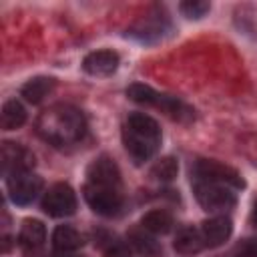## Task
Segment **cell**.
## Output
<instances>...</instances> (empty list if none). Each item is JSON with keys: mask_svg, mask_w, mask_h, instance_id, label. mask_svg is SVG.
Segmentation results:
<instances>
[{"mask_svg": "<svg viewBox=\"0 0 257 257\" xmlns=\"http://www.w3.org/2000/svg\"><path fill=\"white\" fill-rule=\"evenodd\" d=\"M84 114L70 104H52L44 108L36 118V133L42 141L54 147L74 145L84 137Z\"/></svg>", "mask_w": 257, "mask_h": 257, "instance_id": "obj_1", "label": "cell"}, {"mask_svg": "<svg viewBox=\"0 0 257 257\" xmlns=\"http://www.w3.org/2000/svg\"><path fill=\"white\" fill-rule=\"evenodd\" d=\"M0 163H2V175L8 179L12 175L32 171L34 155L26 147H22L18 143L4 141L2 143V151H0Z\"/></svg>", "mask_w": 257, "mask_h": 257, "instance_id": "obj_8", "label": "cell"}, {"mask_svg": "<svg viewBox=\"0 0 257 257\" xmlns=\"http://www.w3.org/2000/svg\"><path fill=\"white\" fill-rule=\"evenodd\" d=\"M82 68L90 76H110L118 68V54L114 50H94L84 56Z\"/></svg>", "mask_w": 257, "mask_h": 257, "instance_id": "obj_12", "label": "cell"}, {"mask_svg": "<svg viewBox=\"0 0 257 257\" xmlns=\"http://www.w3.org/2000/svg\"><path fill=\"white\" fill-rule=\"evenodd\" d=\"M42 211L50 217H68L76 211V193L66 183L52 185L42 197Z\"/></svg>", "mask_w": 257, "mask_h": 257, "instance_id": "obj_7", "label": "cell"}, {"mask_svg": "<svg viewBox=\"0 0 257 257\" xmlns=\"http://www.w3.org/2000/svg\"><path fill=\"white\" fill-rule=\"evenodd\" d=\"M193 175H195V181L221 183V185H227V187H233V189L243 187V179L233 167L211 161V159H199L193 167Z\"/></svg>", "mask_w": 257, "mask_h": 257, "instance_id": "obj_6", "label": "cell"}, {"mask_svg": "<svg viewBox=\"0 0 257 257\" xmlns=\"http://www.w3.org/2000/svg\"><path fill=\"white\" fill-rule=\"evenodd\" d=\"M173 247L177 253L181 255H195L199 253L203 247H205V241H203V235H201V229L197 227H181L175 235V241H173Z\"/></svg>", "mask_w": 257, "mask_h": 257, "instance_id": "obj_15", "label": "cell"}, {"mask_svg": "<svg viewBox=\"0 0 257 257\" xmlns=\"http://www.w3.org/2000/svg\"><path fill=\"white\" fill-rule=\"evenodd\" d=\"M122 143L135 163L149 161L159 151V145H161L159 122L145 112L128 114L122 128Z\"/></svg>", "mask_w": 257, "mask_h": 257, "instance_id": "obj_2", "label": "cell"}, {"mask_svg": "<svg viewBox=\"0 0 257 257\" xmlns=\"http://www.w3.org/2000/svg\"><path fill=\"white\" fill-rule=\"evenodd\" d=\"M126 94H128L131 100H135L139 104H145V106L159 108L165 114H169L171 118H177V120H191L193 118V108H189L183 100H179L175 96H169V94H163V92H157L149 84L133 82L126 88Z\"/></svg>", "mask_w": 257, "mask_h": 257, "instance_id": "obj_3", "label": "cell"}, {"mask_svg": "<svg viewBox=\"0 0 257 257\" xmlns=\"http://www.w3.org/2000/svg\"><path fill=\"white\" fill-rule=\"evenodd\" d=\"M181 12H183V16H187V18H203L207 12H209V2H201V0H187V2H183L181 6Z\"/></svg>", "mask_w": 257, "mask_h": 257, "instance_id": "obj_22", "label": "cell"}, {"mask_svg": "<svg viewBox=\"0 0 257 257\" xmlns=\"http://www.w3.org/2000/svg\"><path fill=\"white\" fill-rule=\"evenodd\" d=\"M251 223L257 227V199H255V203H253V211H251Z\"/></svg>", "mask_w": 257, "mask_h": 257, "instance_id": "obj_25", "label": "cell"}, {"mask_svg": "<svg viewBox=\"0 0 257 257\" xmlns=\"http://www.w3.org/2000/svg\"><path fill=\"white\" fill-rule=\"evenodd\" d=\"M141 227L145 231H149V233L165 235V233H169L173 229V217H171V213H167L163 209H153V211L143 215Z\"/></svg>", "mask_w": 257, "mask_h": 257, "instance_id": "obj_19", "label": "cell"}, {"mask_svg": "<svg viewBox=\"0 0 257 257\" xmlns=\"http://www.w3.org/2000/svg\"><path fill=\"white\" fill-rule=\"evenodd\" d=\"M233 257H257V237L245 239L233 251Z\"/></svg>", "mask_w": 257, "mask_h": 257, "instance_id": "obj_23", "label": "cell"}, {"mask_svg": "<svg viewBox=\"0 0 257 257\" xmlns=\"http://www.w3.org/2000/svg\"><path fill=\"white\" fill-rule=\"evenodd\" d=\"M84 201L88 207L104 217L116 215L122 209V193L118 187H106V185H94L86 183L84 185Z\"/></svg>", "mask_w": 257, "mask_h": 257, "instance_id": "obj_5", "label": "cell"}, {"mask_svg": "<svg viewBox=\"0 0 257 257\" xmlns=\"http://www.w3.org/2000/svg\"><path fill=\"white\" fill-rule=\"evenodd\" d=\"M195 197L199 205L209 213H225L235 205L233 187H227L221 183L195 181Z\"/></svg>", "mask_w": 257, "mask_h": 257, "instance_id": "obj_4", "label": "cell"}, {"mask_svg": "<svg viewBox=\"0 0 257 257\" xmlns=\"http://www.w3.org/2000/svg\"><path fill=\"white\" fill-rule=\"evenodd\" d=\"M86 183H94V185H106V187H118L120 189V171L116 167V163L102 155L98 159H94L88 165L86 171Z\"/></svg>", "mask_w": 257, "mask_h": 257, "instance_id": "obj_10", "label": "cell"}, {"mask_svg": "<svg viewBox=\"0 0 257 257\" xmlns=\"http://www.w3.org/2000/svg\"><path fill=\"white\" fill-rule=\"evenodd\" d=\"M169 28V20L167 16L161 14H149L145 18H141L139 22H135V26L128 30V36L143 40V42H153L159 40Z\"/></svg>", "mask_w": 257, "mask_h": 257, "instance_id": "obj_11", "label": "cell"}, {"mask_svg": "<svg viewBox=\"0 0 257 257\" xmlns=\"http://www.w3.org/2000/svg\"><path fill=\"white\" fill-rule=\"evenodd\" d=\"M46 241V227L38 219H24L20 233H18V243L24 251H36L44 245Z\"/></svg>", "mask_w": 257, "mask_h": 257, "instance_id": "obj_14", "label": "cell"}, {"mask_svg": "<svg viewBox=\"0 0 257 257\" xmlns=\"http://www.w3.org/2000/svg\"><path fill=\"white\" fill-rule=\"evenodd\" d=\"M54 88V78L50 76H36V78H30L22 88H20V94L32 102V104H38L44 96H48Z\"/></svg>", "mask_w": 257, "mask_h": 257, "instance_id": "obj_18", "label": "cell"}, {"mask_svg": "<svg viewBox=\"0 0 257 257\" xmlns=\"http://www.w3.org/2000/svg\"><path fill=\"white\" fill-rule=\"evenodd\" d=\"M106 257H131V247L120 245V243H112L106 249Z\"/></svg>", "mask_w": 257, "mask_h": 257, "instance_id": "obj_24", "label": "cell"}, {"mask_svg": "<svg viewBox=\"0 0 257 257\" xmlns=\"http://www.w3.org/2000/svg\"><path fill=\"white\" fill-rule=\"evenodd\" d=\"M6 181H8V195L16 205H30L42 193V185H44L42 179L32 171L12 175Z\"/></svg>", "mask_w": 257, "mask_h": 257, "instance_id": "obj_9", "label": "cell"}, {"mask_svg": "<svg viewBox=\"0 0 257 257\" xmlns=\"http://www.w3.org/2000/svg\"><path fill=\"white\" fill-rule=\"evenodd\" d=\"M80 245H82V237H80V233L74 227L58 225L54 229V233H52V247H54L56 253L66 255V253L76 251Z\"/></svg>", "mask_w": 257, "mask_h": 257, "instance_id": "obj_17", "label": "cell"}, {"mask_svg": "<svg viewBox=\"0 0 257 257\" xmlns=\"http://www.w3.org/2000/svg\"><path fill=\"white\" fill-rule=\"evenodd\" d=\"M26 122V108L22 106L20 100L10 98L2 104V128L4 131H14L20 128Z\"/></svg>", "mask_w": 257, "mask_h": 257, "instance_id": "obj_20", "label": "cell"}, {"mask_svg": "<svg viewBox=\"0 0 257 257\" xmlns=\"http://www.w3.org/2000/svg\"><path fill=\"white\" fill-rule=\"evenodd\" d=\"M126 245L139 255V257H159L161 255V245L155 241L153 233L141 229H133L126 237Z\"/></svg>", "mask_w": 257, "mask_h": 257, "instance_id": "obj_16", "label": "cell"}, {"mask_svg": "<svg viewBox=\"0 0 257 257\" xmlns=\"http://www.w3.org/2000/svg\"><path fill=\"white\" fill-rule=\"evenodd\" d=\"M177 171H179V165H177V161L173 159V157H163V159H159L155 165H153V169H151V175L157 179V181H173L175 177H177Z\"/></svg>", "mask_w": 257, "mask_h": 257, "instance_id": "obj_21", "label": "cell"}, {"mask_svg": "<svg viewBox=\"0 0 257 257\" xmlns=\"http://www.w3.org/2000/svg\"><path fill=\"white\" fill-rule=\"evenodd\" d=\"M231 231H233L231 219L225 217V215H217V217H211V219L201 223V235H203L205 247L223 245L231 237Z\"/></svg>", "mask_w": 257, "mask_h": 257, "instance_id": "obj_13", "label": "cell"}]
</instances>
